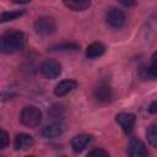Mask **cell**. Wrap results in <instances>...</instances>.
Returning <instances> with one entry per match:
<instances>
[{"label": "cell", "mask_w": 157, "mask_h": 157, "mask_svg": "<svg viewBox=\"0 0 157 157\" xmlns=\"http://www.w3.org/2000/svg\"><path fill=\"white\" fill-rule=\"evenodd\" d=\"M34 144V140L31 135L28 134H25V132H21V134H17L15 140H13V147L15 150H28L33 146Z\"/></svg>", "instance_id": "7c38bea8"}, {"label": "cell", "mask_w": 157, "mask_h": 157, "mask_svg": "<svg viewBox=\"0 0 157 157\" xmlns=\"http://www.w3.org/2000/svg\"><path fill=\"white\" fill-rule=\"evenodd\" d=\"M78 49V45L75 43H64V44H58L52 48V50H58V52H75Z\"/></svg>", "instance_id": "ac0fdd59"}, {"label": "cell", "mask_w": 157, "mask_h": 157, "mask_svg": "<svg viewBox=\"0 0 157 157\" xmlns=\"http://www.w3.org/2000/svg\"><path fill=\"white\" fill-rule=\"evenodd\" d=\"M93 96H94L96 101L99 103H109L113 98V92H112L110 85L105 81L99 82L98 86L93 91Z\"/></svg>", "instance_id": "8992f818"}, {"label": "cell", "mask_w": 157, "mask_h": 157, "mask_svg": "<svg viewBox=\"0 0 157 157\" xmlns=\"http://www.w3.org/2000/svg\"><path fill=\"white\" fill-rule=\"evenodd\" d=\"M34 32L40 37H49L56 31V22L50 16H42L34 21Z\"/></svg>", "instance_id": "3957f363"}, {"label": "cell", "mask_w": 157, "mask_h": 157, "mask_svg": "<svg viewBox=\"0 0 157 157\" xmlns=\"http://www.w3.org/2000/svg\"><path fill=\"white\" fill-rule=\"evenodd\" d=\"M146 136H147L148 144H150L152 147L157 148V123H156V124H151V125L147 128Z\"/></svg>", "instance_id": "9a60e30c"}, {"label": "cell", "mask_w": 157, "mask_h": 157, "mask_svg": "<svg viewBox=\"0 0 157 157\" xmlns=\"http://www.w3.org/2000/svg\"><path fill=\"white\" fill-rule=\"evenodd\" d=\"M25 47V36L22 32L10 29L2 33L0 39V49L4 54H13L22 50Z\"/></svg>", "instance_id": "6da1fadb"}, {"label": "cell", "mask_w": 157, "mask_h": 157, "mask_svg": "<svg viewBox=\"0 0 157 157\" xmlns=\"http://www.w3.org/2000/svg\"><path fill=\"white\" fill-rule=\"evenodd\" d=\"M146 71L150 77H157V52L151 56V64L147 66Z\"/></svg>", "instance_id": "e0dca14e"}, {"label": "cell", "mask_w": 157, "mask_h": 157, "mask_svg": "<svg viewBox=\"0 0 157 157\" xmlns=\"http://www.w3.org/2000/svg\"><path fill=\"white\" fill-rule=\"evenodd\" d=\"M76 86H77V82H76L75 80H72V78H66V80L60 81V82L55 86L54 93H55V96H58V97H64V96L69 94L70 92H72V91L76 88Z\"/></svg>", "instance_id": "9c48e42d"}, {"label": "cell", "mask_w": 157, "mask_h": 157, "mask_svg": "<svg viewBox=\"0 0 157 157\" xmlns=\"http://www.w3.org/2000/svg\"><path fill=\"white\" fill-rule=\"evenodd\" d=\"M10 1H12L15 4H28V2H31V0H10Z\"/></svg>", "instance_id": "603a6c76"}, {"label": "cell", "mask_w": 157, "mask_h": 157, "mask_svg": "<svg viewBox=\"0 0 157 157\" xmlns=\"http://www.w3.org/2000/svg\"><path fill=\"white\" fill-rule=\"evenodd\" d=\"M88 156H102V157H107L109 156V153L104 150H101V148H94L92 151L88 152Z\"/></svg>", "instance_id": "d6986e66"}, {"label": "cell", "mask_w": 157, "mask_h": 157, "mask_svg": "<svg viewBox=\"0 0 157 157\" xmlns=\"http://www.w3.org/2000/svg\"><path fill=\"white\" fill-rule=\"evenodd\" d=\"M105 21H107L108 26L112 27L113 29H120L125 26L126 17H125V13L123 12V10H120L118 7H110L105 13Z\"/></svg>", "instance_id": "277c9868"}, {"label": "cell", "mask_w": 157, "mask_h": 157, "mask_svg": "<svg viewBox=\"0 0 157 157\" xmlns=\"http://www.w3.org/2000/svg\"><path fill=\"white\" fill-rule=\"evenodd\" d=\"M42 118H43L42 112L39 110V108H37L34 105H27L20 113L21 124H23L25 126H28V128L38 126L42 121Z\"/></svg>", "instance_id": "7a4b0ae2"}, {"label": "cell", "mask_w": 157, "mask_h": 157, "mask_svg": "<svg viewBox=\"0 0 157 157\" xmlns=\"http://www.w3.org/2000/svg\"><path fill=\"white\" fill-rule=\"evenodd\" d=\"M9 145V134L5 130H1V148H6Z\"/></svg>", "instance_id": "ffe728a7"}, {"label": "cell", "mask_w": 157, "mask_h": 157, "mask_svg": "<svg viewBox=\"0 0 157 157\" xmlns=\"http://www.w3.org/2000/svg\"><path fill=\"white\" fill-rule=\"evenodd\" d=\"M63 4L71 11L82 12L91 6V0H63Z\"/></svg>", "instance_id": "4fadbf2b"}, {"label": "cell", "mask_w": 157, "mask_h": 157, "mask_svg": "<svg viewBox=\"0 0 157 157\" xmlns=\"http://www.w3.org/2000/svg\"><path fill=\"white\" fill-rule=\"evenodd\" d=\"M40 72L45 78L54 80L61 74V65L54 59H47L40 65Z\"/></svg>", "instance_id": "5b68a950"}, {"label": "cell", "mask_w": 157, "mask_h": 157, "mask_svg": "<svg viewBox=\"0 0 157 157\" xmlns=\"http://www.w3.org/2000/svg\"><path fill=\"white\" fill-rule=\"evenodd\" d=\"M148 112L152 113V114H157V101H153L148 105Z\"/></svg>", "instance_id": "7402d4cb"}, {"label": "cell", "mask_w": 157, "mask_h": 157, "mask_svg": "<svg viewBox=\"0 0 157 157\" xmlns=\"http://www.w3.org/2000/svg\"><path fill=\"white\" fill-rule=\"evenodd\" d=\"M126 153L131 157H146L148 155V151L141 140H139L137 137H132L129 141Z\"/></svg>", "instance_id": "52a82bcc"}, {"label": "cell", "mask_w": 157, "mask_h": 157, "mask_svg": "<svg viewBox=\"0 0 157 157\" xmlns=\"http://www.w3.org/2000/svg\"><path fill=\"white\" fill-rule=\"evenodd\" d=\"M25 13L23 10H15V11H4L1 13V22H7V21H12L16 20L18 17H21Z\"/></svg>", "instance_id": "2e32d148"}, {"label": "cell", "mask_w": 157, "mask_h": 157, "mask_svg": "<svg viewBox=\"0 0 157 157\" xmlns=\"http://www.w3.org/2000/svg\"><path fill=\"white\" fill-rule=\"evenodd\" d=\"M64 131V128H63V124L60 123H52V124H48L45 125L42 131H40V135L44 137V139H55V137H59Z\"/></svg>", "instance_id": "8fae6325"}, {"label": "cell", "mask_w": 157, "mask_h": 157, "mask_svg": "<svg viewBox=\"0 0 157 157\" xmlns=\"http://www.w3.org/2000/svg\"><path fill=\"white\" fill-rule=\"evenodd\" d=\"M123 6H125V7H131V6H134L135 4H136V1L135 0H118Z\"/></svg>", "instance_id": "44dd1931"}, {"label": "cell", "mask_w": 157, "mask_h": 157, "mask_svg": "<svg viewBox=\"0 0 157 157\" xmlns=\"http://www.w3.org/2000/svg\"><path fill=\"white\" fill-rule=\"evenodd\" d=\"M104 52H105V47L101 42H93L86 48V56L90 59H96L102 56Z\"/></svg>", "instance_id": "5bb4252c"}, {"label": "cell", "mask_w": 157, "mask_h": 157, "mask_svg": "<svg viewBox=\"0 0 157 157\" xmlns=\"http://www.w3.org/2000/svg\"><path fill=\"white\" fill-rule=\"evenodd\" d=\"M115 121L121 126L125 134H129L136 121V118L132 113H119L115 115Z\"/></svg>", "instance_id": "ba28073f"}, {"label": "cell", "mask_w": 157, "mask_h": 157, "mask_svg": "<svg viewBox=\"0 0 157 157\" xmlns=\"http://www.w3.org/2000/svg\"><path fill=\"white\" fill-rule=\"evenodd\" d=\"M92 141V135H88V134H80V135H76L71 139V147L74 150V152L76 153H80L82 152L87 145Z\"/></svg>", "instance_id": "30bf717a"}]
</instances>
